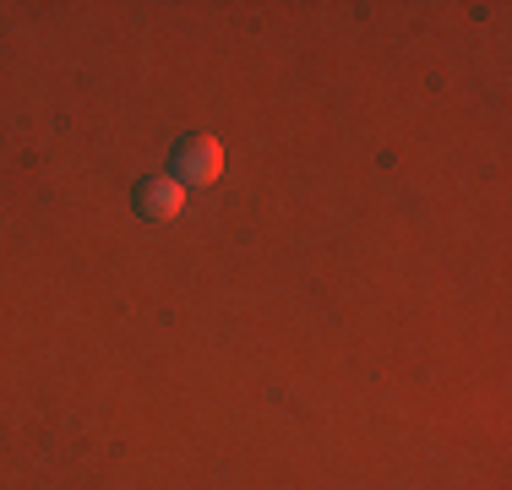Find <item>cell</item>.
Wrapping results in <instances>:
<instances>
[{
	"label": "cell",
	"instance_id": "obj_1",
	"mask_svg": "<svg viewBox=\"0 0 512 490\" xmlns=\"http://www.w3.org/2000/svg\"><path fill=\"white\" fill-rule=\"evenodd\" d=\"M218 169H224V147H218V137L175 142V180L180 186H207V180H218Z\"/></svg>",
	"mask_w": 512,
	"mask_h": 490
},
{
	"label": "cell",
	"instance_id": "obj_2",
	"mask_svg": "<svg viewBox=\"0 0 512 490\" xmlns=\"http://www.w3.org/2000/svg\"><path fill=\"white\" fill-rule=\"evenodd\" d=\"M180 207H186V186H180L175 175H169V180H142V186H137V213L153 218V224L175 218Z\"/></svg>",
	"mask_w": 512,
	"mask_h": 490
}]
</instances>
